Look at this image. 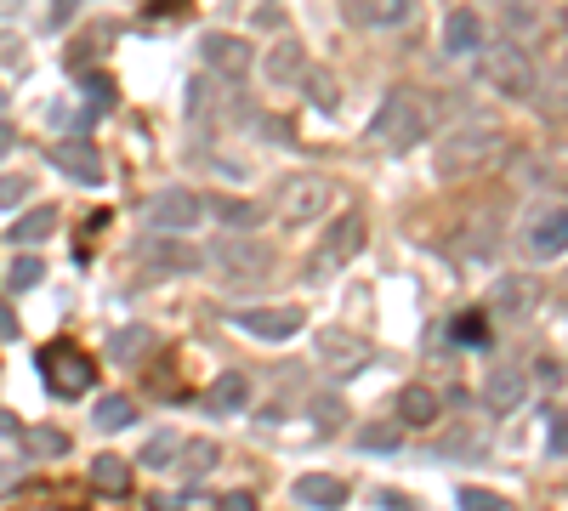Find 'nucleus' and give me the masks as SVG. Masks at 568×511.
<instances>
[{
	"label": "nucleus",
	"instance_id": "nucleus-15",
	"mask_svg": "<svg viewBox=\"0 0 568 511\" xmlns=\"http://www.w3.org/2000/svg\"><path fill=\"white\" fill-rule=\"evenodd\" d=\"M438 415H444V398H438L432 387H404V392H398V421H404V426L421 432V426H432Z\"/></svg>",
	"mask_w": 568,
	"mask_h": 511
},
{
	"label": "nucleus",
	"instance_id": "nucleus-44",
	"mask_svg": "<svg viewBox=\"0 0 568 511\" xmlns=\"http://www.w3.org/2000/svg\"><path fill=\"white\" fill-rule=\"evenodd\" d=\"M0 432H6V438H23V426H18V415H12V409L0 404Z\"/></svg>",
	"mask_w": 568,
	"mask_h": 511
},
{
	"label": "nucleus",
	"instance_id": "nucleus-22",
	"mask_svg": "<svg viewBox=\"0 0 568 511\" xmlns=\"http://www.w3.org/2000/svg\"><path fill=\"white\" fill-rule=\"evenodd\" d=\"M353 12L370 23V29H398V23H409L415 0H353Z\"/></svg>",
	"mask_w": 568,
	"mask_h": 511
},
{
	"label": "nucleus",
	"instance_id": "nucleus-17",
	"mask_svg": "<svg viewBox=\"0 0 568 511\" xmlns=\"http://www.w3.org/2000/svg\"><path fill=\"white\" fill-rule=\"evenodd\" d=\"M444 46L455 57H472L483 46V23H478V12H466V6H455L449 12V23H444Z\"/></svg>",
	"mask_w": 568,
	"mask_h": 511
},
{
	"label": "nucleus",
	"instance_id": "nucleus-29",
	"mask_svg": "<svg viewBox=\"0 0 568 511\" xmlns=\"http://www.w3.org/2000/svg\"><path fill=\"white\" fill-rule=\"evenodd\" d=\"M449 335H455L461 347H483V341H489V313H461L449 324Z\"/></svg>",
	"mask_w": 568,
	"mask_h": 511
},
{
	"label": "nucleus",
	"instance_id": "nucleus-14",
	"mask_svg": "<svg viewBox=\"0 0 568 511\" xmlns=\"http://www.w3.org/2000/svg\"><path fill=\"white\" fill-rule=\"evenodd\" d=\"M296 500L302 506H324V511H336V506H347V483L341 477H324V472H307V477H296Z\"/></svg>",
	"mask_w": 568,
	"mask_h": 511
},
{
	"label": "nucleus",
	"instance_id": "nucleus-27",
	"mask_svg": "<svg viewBox=\"0 0 568 511\" xmlns=\"http://www.w3.org/2000/svg\"><path fill=\"white\" fill-rule=\"evenodd\" d=\"M171 455H182V438H177V432H160V438H148V449H142L137 460L148 466V472H165Z\"/></svg>",
	"mask_w": 568,
	"mask_h": 511
},
{
	"label": "nucleus",
	"instance_id": "nucleus-12",
	"mask_svg": "<svg viewBox=\"0 0 568 511\" xmlns=\"http://www.w3.org/2000/svg\"><path fill=\"white\" fill-rule=\"evenodd\" d=\"M364 211H341L336 222H330V233H324V250H319V262L313 267H347L364 250Z\"/></svg>",
	"mask_w": 568,
	"mask_h": 511
},
{
	"label": "nucleus",
	"instance_id": "nucleus-6",
	"mask_svg": "<svg viewBox=\"0 0 568 511\" xmlns=\"http://www.w3.org/2000/svg\"><path fill=\"white\" fill-rule=\"evenodd\" d=\"M330 199H336V188L324 177H290L279 194V222H290V228H307V222H319L324 211H330Z\"/></svg>",
	"mask_w": 568,
	"mask_h": 511
},
{
	"label": "nucleus",
	"instance_id": "nucleus-36",
	"mask_svg": "<svg viewBox=\"0 0 568 511\" xmlns=\"http://www.w3.org/2000/svg\"><path fill=\"white\" fill-rule=\"evenodd\" d=\"M529 370H534V381H540V387H557V381H563V364H557L551 353H540Z\"/></svg>",
	"mask_w": 568,
	"mask_h": 511
},
{
	"label": "nucleus",
	"instance_id": "nucleus-45",
	"mask_svg": "<svg viewBox=\"0 0 568 511\" xmlns=\"http://www.w3.org/2000/svg\"><path fill=\"white\" fill-rule=\"evenodd\" d=\"M12 148H18V131H12V125H0V159L12 154Z\"/></svg>",
	"mask_w": 568,
	"mask_h": 511
},
{
	"label": "nucleus",
	"instance_id": "nucleus-9",
	"mask_svg": "<svg viewBox=\"0 0 568 511\" xmlns=\"http://www.w3.org/2000/svg\"><path fill=\"white\" fill-rule=\"evenodd\" d=\"M205 262H216L222 273H228V284H256L273 267V256H267L262 245H250V239H222V245L205 250Z\"/></svg>",
	"mask_w": 568,
	"mask_h": 511
},
{
	"label": "nucleus",
	"instance_id": "nucleus-18",
	"mask_svg": "<svg viewBox=\"0 0 568 511\" xmlns=\"http://www.w3.org/2000/svg\"><path fill=\"white\" fill-rule=\"evenodd\" d=\"M267 80H273V86H296V80H307V52L296 46V40H279V46L267 52Z\"/></svg>",
	"mask_w": 568,
	"mask_h": 511
},
{
	"label": "nucleus",
	"instance_id": "nucleus-20",
	"mask_svg": "<svg viewBox=\"0 0 568 511\" xmlns=\"http://www.w3.org/2000/svg\"><path fill=\"white\" fill-rule=\"evenodd\" d=\"M91 489L108 494V500H125L131 494V466L120 455H97L91 460Z\"/></svg>",
	"mask_w": 568,
	"mask_h": 511
},
{
	"label": "nucleus",
	"instance_id": "nucleus-23",
	"mask_svg": "<svg viewBox=\"0 0 568 511\" xmlns=\"http://www.w3.org/2000/svg\"><path fill=\"white\" fill-rule=\"evenodd\" d=\"M205 211L216 216V222H222V228H262V205H250V199H211V205H205Z\"/></svg>",
	"mask_w": 568,
	"mask_h": 511
},
{
	"label": "nucleus",
	"instance_id": "nucleus-41",
	"mask_svg": "<svg viewBox=\"0 0 568 511\" xmlns=\"http://www.w3.org/2000/svg\"><path fill=\"white\" fill-rule=\"evenodd\" d=\"M148 12H154V18H188V0H148Z\"/></svg>",
	"mask_w": 568,
	"mask_h": 511
},
{
	"label": "nucleus",
	"instance_id": "nucleus-39",
	"mask_svg": "<svg viewBox=\"0 0 568 511\" xmlns=\"http://www.w3.org/2000/svg\"><path fill=\"white\" fill-rule=\"evenodd\" d=\"M80 6H86V0H52V12H46V23H52V29H63V23H69L74 12H80Z\"/></svg>",
	"mask_w": 568,
	"mask_h": 511
},
{
	"label": "nucleus",
	"instance_id": "nucleus-31",
	"mask_svg": "<svg viewBox=\"0 0 568 511\" xmlns=\"http://www.w3.org/2000/svg\"><path fill=\"white\" fill-rule=\"evenodd\" d=\"M216 466V443H182V472L188 477H205Z\"/></svg>",
	"mask_w": 568,
	"mask_h": 511
},
{
	"label": "nucleus",
	"instance_id": "nucleus-10",
	"mask_svg": "<svg viewBox=\"0 0 568 511\" xmlns=\"http://www.w3.org/2000/svg\"><path fill=\"white\" fill-rule=\"evenodd\" d=\"M370 341L353 330H341V324H330V330H319V364L330 375H358L364 364H370Z\"/></svg>",
	"mask_w": 568,
	"mask_h": 511
},
{
	"label": "nucleus",
	"instance_id": "nucleus-42",
	"mask_svg": "<svg viewBox=\"0 0 568 511\" xmlns=\"http://www.w3.org/2000/svg\"><path fill=\"white\" fill-rule=\"evenodd\" d=\"M18 313H12V307H6V301H0V341H18Z\"/></svg>",
	"mask_w": 568,
	"mask_h": 511
},
{
	"label": "nucleus",
	"instance_id": "nucleus-35",
	"mask_svg": "<svg viewBox=\"0 0 568 511\" xmlns=\"http://www.w3.org/2000/svg\"><path fill=\"white\" fill-rule=\"evenodd\" d=\"M495 307H500V313H523V307H529V284H506V290H500V296H495Z\"/></svg>",
	"mask_w": 568,
	"mask_h": 511
},
{
	"label": "nucleus",
	"instance_id": "nucleus-28",
	"mask_svg": "<svg viewBox=\"0 0 568 511\" xmlns=\"http://www.w3.org/2000/svg\"><path fill=\"white\" fill-rule=\"evenodd\" d=\"M131 415H137V404H131L125 392H114V398H103V404H97V426H103V432H120V426H131Z\"/></svg>",
	"mask_w": 568,
	"mask_h": 511
},
{
	"label": "nucleus",
	"instance_id": "nucleus-40",
	"mask_svg": "<svg viewBox=\"0 0 568 511\" xmlns=\"http://www.w3.org/2000/svg\"><path fill=\"white\" fill-rule=\"evenodd\" d=\"M551 455H568V415H551Z\"/></svg>",
	"mask_w": 568,
	"mask_h": 511
},
{
	"label": "nucleus",
	"instance_id": "nucleus-33",
	"mask_svg": "<svg viewBox=\"0 0 568 511\" xmlns=\"http://www.w3.org/2000/svg\"><path fill=\"white\" fill-rule=\"evenodd\" d=\"M23 443H29L35 455H63V449H69V438H63L57 426H35V432H23Z\"/></svg>",
	"mask_w": 568,
	"mask_h": 511
},
{
	"label": "nucleus",
	"instance_id": "nucleus-24",
	"mask_svg": "<svg viewBox=\"0 0 568 511\" xmlns=\"http://www.w3.org/2000/svg\"><path fill=\"white\" fill-rule=\"evenodd\" d=\"M52 228H57V211H52V205H35V211H23L18 222H12L6 239H12V245H40Z\"/></svg>",
	"mask_w": 568,
	"mask_h": 511
},
{
	"label": "nucleus",
	"instance_id": "nucleus-16",
	"mask_svg": "<svg viewBox=\"0 0 568 511\" xmlns=\"http://www.w3.org/2000/svg\"><path fill=\"white\" fill-rule=\"evenodd\" d=\"M245 398H250V381L239 370H228V375H216L211 387H205L199 404L211 409V415H233V409H245Z\"/></svg>",
	"mask_w": 568,
	"mask_h": 511
},
{
	"label": "nucleus",
	"instance_id": "nucleus-2",
	"mask_svg": "<svg viewBox=\"0 0 568 511\" xmlns=\"http://www.w3.org/2000/svg\"><path fill=\"white\" fill-rule=\"evenodd\" d=\"M40 381H46L52 398H86L97 370H91V358L74 341H46L40 347Z\"/></svg>",
	"mask_w": 568,
	"mask_h": 511
},
{
	"label": "nucleus",
	"instance_id": "nucleus-37",
	"mask_svg": "<svg viewBox=\"0 0 568 511\" xmlns=\"http://www.w3.org/2000/svg\"><path fill=\"white\" fill-rule=\"evenodd\" d=\"M29 199V182L23 177H0V211H12V205H23Z\"/></svg>",
	"mask_w": 568,
	"mask_h": 511
},
{
	"label": "nucleus",
	"instance_id": "nucleus-4",
	"mask_svg": "<svg viewBox=\"0 0 568 511\" xmlns=\"http://www.w3.org/2000/svg\"><path fill=\"white\" fill-rule=\"evenodd\" d=\"M199 216H205V199H194L188 188H165L142 205V228L154 233H194Z\"/></svg>",
	"mask_w": 568,
	"mask_h": 511
},
{
	"label": "nucleus",
	"instance_id": "nucleus-19",
	"mask_svg": "<svg viewBox=\"0 0 568 511\" xmlns=\"http://www.w3.org/2000/svg\"><path fill=\"white\" fill-rule=\"evenodd\" d=\"M523 392H529V381H523L517 370H495L489 381H483V404L500 409V415H512V409L523 404Z\"/></svg>",
	"mask_w": 568,
	"mask_h": 511
},
{
	"label": "nucleus",
	"instance_id": "nucleus-34",
	"mask_svg": "<svg viewBox=\"0 0 568 511\" xmlns=\"http://www.w3.org/2000/svg\"><path fill=\"white\" fill-rule=\"evenodd\" d=\"M302 86H307V91H313V103H319V108H324V114H330V108H336V103H341V97H336V80H330V74H307Z\"/></svg>",
	"mask_w": 568,
	"mask_h": 511
},
{
	"label": "nucleus",
	"instance_id": "nucleus-25",
	"mask_svg": "<svg viewBox=\"0 0 568 511\" xmlns=\"http://www.w3.org/2000/svg\"><path fill=\"white\" fill-rule=\"evenodd\" d=\"M80 91H86V114L91 120H97V114H114V103H120V86H114L108 74H86Z\"/></svg>",
	"mask_w": 568,
	"mask_h": 511
},
{
	"label": "nucleus",
	"instance_id": "nucleus-32",
	"mask_svg": "<svg viewBox=\"0 0 568 511\" xmlns=\"http://www.w3.org/2000/svg\"><path fill=\"white\" fill-rule=\"evenodd\" d=\"M148 347H154V335H148V330H120L114 341H108V353H114V358H142Z\"/></svg>",
	"mask_w": 568,
	"mask_h": 511
},
{
	"label": "nucleus",
	"instance_id": "nucleus-13",
	"mask_svg": "<svg viewBox=\"0 0 568 511\" xmlns=\"http://www.w3.org/2000/svg\"><path fill=\"white\" fill-rule=\"evenodd\" d=\"M199 57H205L216 74L239 80V74L250 69V40H239V35H205V40H199Z\"/></svg>",
	"mask_w": 568,
	"mask_h": 511
},
{
	"label": "nucleus",
	"instance_id": "nucleus-5",
	"mask_svg": "<svg viewBox=\"0 0 568 511\" xmlns=\"http://www.w3.org/2000/svg\"><path fill=\"white\" fill-rule=\"evenodd\" d=\"M500 154V131H489V125H466V131H455V137L438 148V171H478V165H489V159Z\"/></svg>",
	"mask_w": 568,
	"mask_h": 511
},
{
	"label": "nucleus",
	"instance_id": "nucleus-7",
	"mask_svg": "<svg viewBox=\"0 0 568 511\" xmlns=\"http://www.w3.org/2000/svg\"><path fill=\"white\" fill-rule=\"evenodd\" d=\"M137 262L160 267V273H199V267H205V250H194L182 233H154L148 228V239L137 245Z\"/></svg>",
	"mask_w": 568,
	"mask_h": 511
},
{
	"label": "nucleus",
	"instance_id": "nucleus-1",
	"mask_svg": "<svg viewBox=\"0 0 568 511\" xmlns=\"http://www.w3.org/2000/svg\"><path fill=\"white\" fill-rule=\"evenodd\" d=\"M421 137H426V97L409 86H392L381 97V108H375V120L364 125V142L398 154V148H409V142H421Z\"/></svg>",
	"mask_w": 568,
	"mask_h": 511
},
{
	"label": "nucleus",
	"instance_id": "nucleus-21",
	"mask_svg": "<svg viewBox=\"0 0 568 511\" xmlns=\"http://www.w3.org/2000/svg\"><path fill=\"white\" fill-rule=\"evenodd\" d=\"M529 245H534V256H563V250H568V205H563V211H551V216H540V222H534Z\"/></svg>",
	"mask_w": 568,
	"mask_h": 511
},
{
	"label": "nucleus",
	"instance_id": "nucleus-47",
	"mask_svg": "<svg viewBox=\"0 0 568 511\" xmlns=\"http://www.w3.org/2000/svg\"><path fill=\"white\" fill-rule=\"evenodd\" d=\"M563 23H568V6H563Z\"/></svg>",
	"mask_w": 568,
	"mask_h": 511
},
{
	"label": "nucleus",
	"instance_id": "nucleus-43",
	"mask_svg": "<svg viewBox=\"0 0 568 511\" xmlns=\"http://www.w3.org/2000/svg\"><path fill=\"white\" fill-rule=\"evenodd\" d=\"M216 506H228V511H256V494H222V500H216Z\"/></svg>",
	"mask_w": 568,
	"mask_h": 511
},
{
	"label": "nucleus",
	"instance_id": "nucleus-11",
	"mask_svg": "<svg viewBox=\"0 0 568 511\" xmlns=\"http://www.w3.org/2000/svg\"><path fill=\"white\" fill-rule=\"evenodd\" d=\"M46 159H52V165L63 171V177H74V182H80V188H97V182L108 177L103 154H97V148H91L86 137H63V142H52V148H46Z\"/></svg>",
	"mask_w": 568,
	"mask_h": 511
},
{
	"label": "nucleus",
	"instance_id": "nucleus-46",
	"mask_svg": "<svg viewBox=\"0 0 568 511\" xmlns=\"http://www.w3.org/2000/svg\"><path fill=\"white\" fill-rule=\"evenodd\" d=\"M6 483H18V466H6V472H0V489H6Z\"/></svg>",
	"mask_w": 568,
	"mask_h": 511
},
{
	"label": "nucleus",
	"instance_id": "nucleus-30",
	"mask_svg": "<svg viewBox=\"0 0 568 511\" xmlns=\"http://www.w3.org/2000/svg\"><path fill=\"white\" fill-rule=\"evenodd\" d=\"M40 279H46V262H40V256H18V262H12V273H6V284H12V290H35Z\"/></svg>",
	"mask_w": 568,
	"mask_h": 511
},
{
	"label": "nucleus",
	"instance_id": "nucleus-8",
	"mask_svg": "<svg viewBox=\"0 0 568 511\" xmlns=\"http://www.w3.org/2000/svg\"><path fill=\"white\" fill-rule=\"evenodd\" d=\"M228 324L256 341H290L307 324V313L302 307H239V313H228Z\"/></svg>",
	"mask_w": 568,
	"mask_h": 511
},
{
	"label": "nucleus",
	"instance_id": "nucleus-26",
	"mask_svg": "<svg viewBox=\"0 0 568 511\" xmlns=\"http://www.w3.org/2000/svg\"><path fill=\"white\" fill-rule=\"evenodd\" d=\"M358 443H364V449H375V455H387V449H398V443H404V421H375V426H364V432H358Z\"/></svg>",
	"mask_w": 568,
	"mask_h": 511
},
{
	"label": "nucleus",
	"instance_id": "nucleus-3",
	"mask_svg": "<svg viewBox=\"0 0 568 511\" xmlns=\"http://www.w3.org/2000/svg\"><path fill=\"white\" fill-rule=\"evenodd\" d=\"M483 52V80L500 91V97H512V103H534V63L523 46L512 40H500V46H478Z\"/></svg>",
	"mask_w": 568,
	"mask_h": 511
},
{
	"label": "nucleus",
	"instance_id": "nucleus-38",
	"mask_svg": "<svg viewBox=\"0 0 568 511\" xmlns=\"http://www.w3.org/2000/svg\"><path fill=\"white\" fill-rule=\"evenodd\" d=\"M461 506L466 511H500L506 500H500V494H489V489H461Z\"/></svg>",
	"mask_w": 568,
	"mask_h": 511
}]
</instances>
